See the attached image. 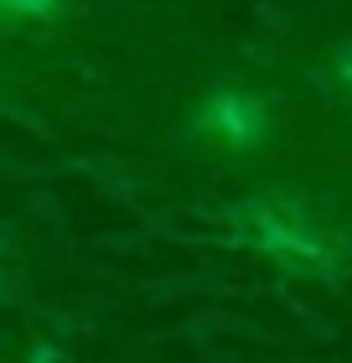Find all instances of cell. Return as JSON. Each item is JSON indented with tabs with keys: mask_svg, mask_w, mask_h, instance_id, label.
I'll return each instance as SVG.
<instances>
[{
	"mask_svg": "<svg viewBox=\"0 0 352 363\" xmlns=\"http://www.w3.org/2000/svg\"><path fill=\"white\" fill-rule=\"evenodd\" d=\"M47 6H52V0H0V11H21V16H37Z\"/></svg>",
	"mask_w": 352,
	"mask_h": 363,
	"instance_id": "obj_1",
	"label": "cell"
}]
</instances>
